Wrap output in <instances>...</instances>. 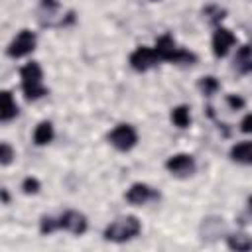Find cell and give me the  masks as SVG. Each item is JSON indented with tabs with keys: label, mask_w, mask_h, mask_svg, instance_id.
I'll return each mask as SVG.
<instances>
[{
	"label": "cell",
	"mask_w": 252,
	"mask_h": 252,
	"mask_svg": "<svg viewBox=\"0 0 252 252\" xmlns=\"http://www.w3.org/2000/svg\"><path fill=\"white\" fill-rule=\"evenodd\" d=\"M18 114V106L10 91H0V120H12Z\"/></svg>",
	"instance_id": "obj_11"
},
{
	"label": "cell",
	"mask_w": 252,
	"mask_h": 252,
	"mask_svg": "<svg viewBox=\"0 0 252 252\" xmlns=\"http://www.w3.org/2000/svg\"><path fill=\"white\" fill-rule=\"evenodd\" d=\"M250 122H252V116L246 114L244 120H242V124H240V126H242V132H250V130H252V128H250Z\"/></svg>",
	"instance_id": "obj_22"
},
{
	"label": "cell",
	"mask_w": 252,
	"mask_h": 252,
	"mask_svg": "<svg viewBox=\"0 0 252 252\" xmlns=\"http://www.w3.org/2000/svg\"><path fill=\"white\" fill-rule=\"evenodd\" d=\"M20 77H22V91L28 100H37L43 94H47V89L43 87V71L39 63L35 61L26 63L20 69Z\"/></svg>",
	"instance_id": "obj_1"
},
{
	"label": "cell",
	"mask_w": 252,
	"mask_h": 252,
	"mask_svg": "<svg viewBox=\"0 0 252 252\" xmlns=\"http://www.w3.org/2000/svg\"><path fill=\"white\" fill-rule=\"evenodd\" d=\"M156 199H159V193L146 183H134L126 191V201L132 205H146V203L156 201Z\"/></svg>",
	"instance_id": "obj_9"
},
{
	"label": "cell",
	"mask_w": 252,
	"mask_h": 252,
	"mask_svg": "<svg viewBox=\"0 0 252 252\" xmlns=\"http://www.w3.org/2000/svg\"><path fill=\"white\" fill-rule=\"evenodd\" d=\"M158 63H159V57H158L154 47H144L142 45V47H136L130 55V67L134 71H148Z\"/></svg>",
	"instance_id": "obj_7"
},
{
	"label": "cell",
	"mask_w": 252,
	"mask_h": 252,
	"mask_svg": "<svg viewBox=\"0 0 252 252\" xmlns=\"http://www.w3.org/2000/svg\"><path fill=\"white\" fill-rule=\"evenodd\" d=\"M140 230H142V224L136 217H120L104 228V238L112 242H124L138 236Z\"/></svg>",
	"instance_id": "obj_3"
},
{
	"label": "cell",
	"mask_w": 252,
	"mask_h": 252,
	"mask_svg": "<svg viewBox=\"0 0 252 252\" xmlns=\"http://www.w3.org/2000/svg\"><path fill=\"white\" fill-rule=\"evenodd\" d=\"M108 142H110L116 150L128 152V150H132V148L136 146L138 134H136L134 126H130V124H118V126H114L112 132L108 134Z\"/></svg>",
	"instance_id": "obj_4"
},
{
	"label": "cell",
	"mask_w": 252,
	"mask_h": 252,
	"mask_svg": "<svg viewBox=\"0 0 252 252\" xmlns=\"http://www.w3.org/2000/svg\"><path fill=\"white\" fill-rule=\"evenodd\" d=\"M226 102H228V106H230L232 110H240V108L244 106V98H242V96H236V94H228V96H226Z\"/></svg>",
	"instance_id": "obj_21"
},
{
	"label": "cell",
	"mask_w": 252,
	"mask_h": 252,
	"mask_svg": "<svg viewBox=\"0 0 252 252\" xmlns=\"http://www.w3.org/2000/svg\"><path fill=\"white\" fill-rule=\"evenodd\" d=\"M14 159V148L6 142H0V165H8Z\"/></svg>",
	"instance_id": "obj_19"
},
{
	"label": "cell",
	"mask_w": 252,
	"mask_h": 252,
	"mask_svg": "<svg viewBox=\"0 0 252 252\" xmlns=\"http://www.w3.org/2000/svg\"><path fill=\"white\" fill-rule=\"evenodd\" d=\"M219 81L215 79V77H203L201 81H199V89H201V93L205 94V96H211V94H215L217 91H219Z\"/></svg>",
	"instance_id": "obj_17"
},
{
	"label": "cell",
	"mask_w": 252,
	"mask_h": 252,
	"mask_svg": "<svg viewBox=\"0 0 252 252\" xmlns=\"http://www.w3.org/2000/svg\"><path fill=\"white\" fill-rule=\"evenodd\" d=\"M57 228H59L57 219H53V217H41V224H39L41 234H51V232H55Z\"/></svg>",
	"instance_id": "obj_18"
},
{
	"label": "cell",
	"mask_w": 252,
	"mask_h": 252,
	"mask_svg": "<svg viewBox=\"0 0 252 252\" xmlns=\"http://www.w3.org/2000/svg\"><path fill=\"white\" fill-rule=\"evenodd\" d=\"M234 67H236V71L242 73V75L250 73V69H252V53H250V47H248V45H242V47L236 51Z\"/></svg>",
	"instance_id": "obj_13"
},
{
	"label": "cell",
	"mask_w": 252,
	"mask_h": 252,
	"mask_svg": "<svg viewBox=\"0 0 252 252\" xmlns=\"http://www.w3.org/2000/svg\"><path fill=\"white\" fill-rule=\"evenodd\" d=\"M230 158H232L234 161H238V163H244V165L252 163V144H250L248 140H244V142L232 146Z\"/></svg>",
	"instance_id": "obj_12"
},
{
	"label": "cell",
	"mask_w": 252,
	"mask_h": 252,
	"mask_svg": "<svg viewBox=\"0 0 252 252\" xmlns=\"http://www.w3.org/2000/svg\"><path fill=\"white\" fill-rule=\"evenodd\" d=\"M165 167L175 177H189L195 173V159L189 154H175L165 161Z\"/></svg>",
	"instance_id": "obj_6"
},
{
	"label": "cell",
	"mask_w": 252,
	"mask_h": 252,
	"mask_svg": "<svg viewBox=\"0 0 252 252\" xmlns=\"http://www.w3.org/2000/svg\"><path fill=\"white\" fill-rule=\"evenodd\" d=\"M171 122L177 126V128H187L189 122H191V114H189V106L185 104H179L171 110Z\"/></svg>",
	"instance_id": "obj_15"
},
{
	"label": "cell",
	"mask_w": 252,
	"mask_h": 252,
	"mask_svg": "<svg viewBox=\"0 0 252 252\" xmlns=\"http://www.w3.org/2000/svg\"><path fill=\"white\" fill-rule=\"evenodd\" d=\"M51 140H53V126H51V122H47V120L39 122L35 126V130H33V142L37 146H45Z\"/></svg>",
	"instance_id": "obj_14"
},
{
	"label": "cell",
	"mask_w": 252,
	"mask_h": 252,
	"mask_svg": "<svg viewBox=\"0 0 252 252\" xmlns=\"http://www.w3.org/2000/svg\"><path fill=\"white\" fill-rule=\"evenodd\" d=\"M236 43V37H234V33L230 32V30H226V28H217V32H215V35H213V53L217 55V57H224L228 51H230V47Z\"/></svg>",
	"instance_id": "obj_10"
},
{
	"label": "cell",
	"mask_w": 252,
	"mask_h": 252,
	"mask_svg": "<svg viewBox=\"0 0 252 252\" xmlns=\"http://www.w3.org/2000/svg\"><path fill=\"white\" fill-rule=\"evenodd\" d=\"M226 242L232 250H250V246H252L250 236H246V234H230Z\"/></svg>",
	"instance_id": "obj_16"
},
{
	"label": "cell",
	"mask_w": 252,
	"mask_h": 252,
	"mask_svg": "<svg viewBox=\"0 0 252 252\" xmlns=\"http://www.w3.org/2000/svg\"><path fill=\"white\" fill-rule=\"evenodd\" d=\"M156 53L159 57V61H171V63H193L195 61V55L183 47H177L175 39L165 33L161 35L158 41H156Z\"/></svg>",
	"instance_id": "obj_2"
},
{
	"label": "cell",
	"mask_w": 252,
	"mask_h": 252,
	"mask_svg": "<svg viewBox=\"0 0 252 252\" xmlns=\"http://www.w3.org/2000/svg\"><path fill=\"white\" fill-rule=\"evenodd\" d=\"M35 47V33L30 32V30H22L14 39L12 43L8 45V55L18 59V57H24L28 53H32Z\"/></svg>",
	"instance_id": "obj_5"
},
{
	"label": "cell",
	"mask_w": 252,
	"mask_h": 252,
	"mask_svg": "<svg viewBox=\"0 0 252 252\" xmlns=\"http://www.w3.org/2000/svg\"><path fill=\"white\" fill-rule=\"evenodd\" d=\"M57 222H59V228H65V230H69V232H73L77 236L85 234V230L89 226L87 217L83 213H79V211H65L63 215L57 217Z\"/></svg>",
	"instance_id": "obj_8"
},
{
	"label": "cell",
	"mask_w": 252,
	"mask_h": 252,
	"mask_svg": "<svg viewBox=\"0 0 252 252\" xmlns=\"http://www.w3.org/2000/svg\"><path fill=\"white\" fill-rule=\"evenodd\" d=\"M22 189H24L26 195H33V193L39 191V181L35 177H26L24 183H22Z\"/></svg>",
	"instance_id": "obj_20"
}]
</instances>
